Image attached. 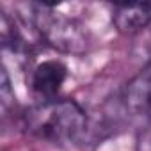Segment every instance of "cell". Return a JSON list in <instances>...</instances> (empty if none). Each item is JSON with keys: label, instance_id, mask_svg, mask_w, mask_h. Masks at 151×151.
<instances>
[{"label": "cell", "instance_id": "cell-4", "mask_svg": "<svg viewBox=\"0 0 151 151\" xmlns=\"http://www.w3.org/2000/svg\"><path fill=\"white\" fill-rule=\"evenodd\" d=\"M68 77V68L60 60H43L32 71V89L45 100H53Z\"/></svg>", "mask_w": 151, "mask_h": 151}, {"label": "cell", "instance_id": "cell-1", "mask_svg": "<svg viewBox=\"0 0 151 151\" xmlns=\"http://www.w3.org/2000/svg\"><path fill=\"white\" fill-rule=\"evenodd\" d=\"M23 124L37 139L64 144L78 140L87 128V116L75 100H45L23 114Z\"/></svg>", "mask_w": 151, "mask_h": 151}, {"label": "cell", "instance_id": "cell-6", "mask_svg": "<svg viewBox=\"0 0 151 151\" xmlns=\"http://www.w3.org/2000/svg\"><path fill=\"white\" fill-rule=\"evenodd\" d=\"M0 98H2V107L4 110L9 107V103L14 100L13 96V91H11V82H9V77H7V69L2 68V86H0Z\"/></svg>", "mask_w": 151, "mask_h": 151}, {"label": "cell", "instance_id": "cell-3", "mask_svg": "<svg viewBox=\"0 0 151 151\" xmlns=\"http://www.w3.org/2000/svg\"><path fill=\"white\" fill-rule=\"evenodd\" d=\"M112 23L117 32L133 36L144 30L151 23V4L149 2H126L116 4L112 9Z\"/></svg>", "mask_w": 151, "mask_h": 151}, {"label": "cell", "instance_id": "cell-2", "mask_svg": "<svg viewBox=\"0 0 151 151\" xmlns=\"http://www.w3.org/2000/svg\"><path fill=\"white\" fill-rule=\"evenodd\" d=\"M30 23L41 41L62 53L80 55L87 50V34L84 25L50 4L30 6Z\"/></svg>", "mask_w": 151, "mask_h": 151}, {"label": "cell", "instance_id": "cell-5", "mask_svg": "<svg viewBox=\"0 0 151 151\" xmlns=\"http://www.w3.org/2000/svg\"><path fill=\"white\" fill-rule=\"evenodd\" d=\"M124 105L133 114L151 119V64L128 82L124 89Z\"/></svg>", "mask_w": 151, "mask_h": 151}]
</instances>
